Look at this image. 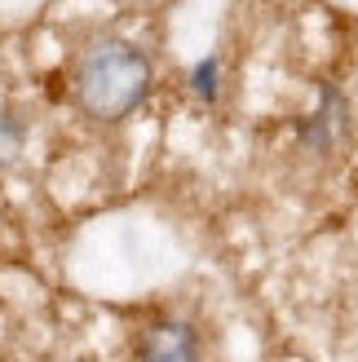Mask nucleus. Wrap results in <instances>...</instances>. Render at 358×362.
<instances>
[{"label":"nucleus","instance_id":"obj_2","mask_svg":"<svg viewBox=\"0 0 358 362\" xmlns=\"http://www.w3.org/2000/svg\"><path fill=\"white\" fill-rule=\"evenodd\" d=\"M142 362H200V345L186 322H155L142 336Z\"/></svg>","mask_w":358,"mask_h":362},{"label":"nucleus","instance_id":"obj_3","mask_svg":"<svg viewBox=\"0 0 358 362\" xmlns=\"http://www.w3.org/2000/svg\"><path fill=\"white\" fill-rule=\"evenodd\" d=\"M18 146V129H5V119H0V155H9Z\"/></svg>","mask_w":358,"mask_h":362},{"label":"nucleus","instance_id":"obj_1","mask_svg":"<svg viewBox=\"0 0 358 362\" xmlns=\"http://www.w3.org/2000/svg\"><path fill=\"white\" fill-rule=\"evenodd\" d=\"M151 88V62L133 45L106 40L84 53L76 71V102L93 119H120L146 98Z\"/></svg>","mask_w":358,"mask_h":362}]
</instances>
